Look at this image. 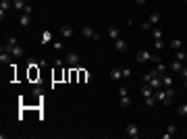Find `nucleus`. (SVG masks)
Here are the masks:
<instances>
[{
  "label": "nucleus",
  "mask_w": 187,
  "mask_h": 139,
  "mask_svg": "<svg viewBox=\"0 0 187 139\" xmlns=\"http://www.w3.org/2000/svg\"><path fill=\"white\" fill-rule=\"evenodd\" d=\"M79 60H81V56L77 54V52H69V54L65 56V63L69 64V67H79Z\"/></svg>",
  "instance_id": "obj_1"
},
{
  "label": "nucleus",
  "mask_w": 187,
  "mask_h": 139,
  "mask_svg": "<svg viewBox=\"0 0 187 139\" xmlns=\"http://www.w3.org/2000/svg\"><path fill=\"white\" fill-rule=\"evenodd\" d=\"M135 60L137 63H152V54L148 50H139L137 54H135Z\"/></svg>",
  "instance_id": "obj_2"
},
{
  "label": "nucleus",
  "mask_w": 187,
  "mask_h": 139,
  "mask_svg": "<svg viewBox=\"0 0 187 139\" xmlns=\"http://www.w3.org/2000/svg\"><path fill=\"white\" fill-rule=\"evenodd\" d=\"M125 131H127V135H129L131 139H137L139 137V129H137V125H135V123H129Z\"/></svg>",
  "instance_id": "obj_3"
},
{
  "label": "nucleus",
  "mask_w": 187,
  "mask_h": 139,
  "mask_svg": "<svg viewBox=\"0 0 187 139\" xmlns=\"http://www.w3.org/2000/svg\"><path fill=\"white\" fill-rule=\"evenodd\" d=\"M148 83L152 85V89H154V91H156V89H162V87H164V85H162V77H152Z\"/></svg>",
  "instance_id": "obj_4"
},
{
  "label": "nucleus",
  "mask_w": 187,
  "mask_h": 139,
  "mask_svg": "<svg viewBox=\"0 0 187 139\" xmlns=\"http://www.w3.org/2000/svg\"><path fill=\"white\" fill-rule=\"evenodd\" d=\"M11 4H13L11 0H2V2H0V19H4V13L11 8Z\"/></svg>",
  "instance_id": "obj_5"
},
{
  "label": "nucleus",
  "mask_w": 187,
  "mask_h": 139,
  "mask_svg": "<svg viewBox=\"0 0 187 139\" xmlns=\"http://www.w3.org/2000/svg\"><path fill=\"white\" fill-rule=\"evenodd\" d=\"M60 35L65 37V40L73 37V27H69V25H62V27H60Z\"/></svg>",
  "instance_id": "obj_6"
},
{
  "label": "nucleus",
  "mask_w": 187,
  "mask_h": 139,
  "mask_svg": "<svg viewBox=\"0 0 187 139\" xmlns=\"http://www.w3.org/2000/svg\"><path fill=\"white\" fill-rule=\"evenodd\" d=\"M154 98H156V102L160 100V102L164 104V102H166V91H164V87H162V89H156V91H154Z\"/></svg>",
  "instance_id": "obj_7"
},
{
  "label": "nucleus",
  "mask_w": 187,
  "mask_h": 139,
  "mask_svg": "<svg viewBox=\"0 0 187 139\" xmlns=\"http://www.w3.org/2000/svg\"><path fill=\"white\" fill-rule=\"evenodd\" d=\"M81 33L85 35V37H91V40H98V33H94V29H91V27H87V25H85V27L81 29Z\"/></svg>",
  "instance_id": "obj_8"
},
{
  "label": "nucleus",
  "mask_w": 187,
  "mask_h": 139,
  "mask_svg": "<svg viewBox=\"0 0 187 139\" xmlns=\"http://www.w3.org/2000/svg\"><path fill=\"white\" fill-rule=\"evenodd\" d=\"M114 48H117L118 52H127V42L118 37V40H114Z\"/></svg>",
  "instance_id": "obj_9"
},
{
  "label": "nucleus",
  "mask_w": 187,
  "mask_h": 139,
  "mask_svg": "<svg viewBox=\"0 0 187 139\" xmlns=\"http://www.w3.org/2000/svg\"><path fill=\"white\" fill-rule=\"evenodd\" d=\"M141 96H144V98L154 96V89H152V85H150V83H144V87H141Z\"/></svg>",
  "instance_id": "obj_10"
},
{
  "label": "nucleus",
  "mask_w": 187,
  "mask_h": 139,
  "mask_svg": "<svg viewBox=\"0 0 187 139\" xmlns=\"http://www.w3.org/2000/svg\"><path fill=\"white\" fill-rule=\"evenodd\" d=\"M11 56H13V54H11L8 50H4V48H2V52H0V63H2V64L11 63Z\"/></svg>",
  "instance_id": "obj_11"
},
{
  "label": "nucleus",
  "mask_w": 187,
  "mask_h": 139,
  "mask_svg": "<svg viewBox=\"0 0 187 139\" xmlns=\"http://www.w3.org/2000/svg\"><path fill=\"white\" fill-rule=\"evenodd\" d=\"M108 37H112V40H118L121 37V31H118V27H108Z\"/></svg>",
  "instance_id": "obj_12"
},
{
  "label": "nucleus",
  "mask_w": 187,
  "mask_h": 139,
  "mask_svg": "<svg viewBox=\"0 0 187 139\" xmlns=\"http://www.w3.org/2000/svg\"><path fill=\"white\" fill-rule=\"evenodd\" d=\"M123 77V69H110V79L112 81H118Z\"/></svg>",
  "instance_id": "obj_13"
},
{
  "label": "nucleus",
  "mask_w": 187,
  "mask_h": 139,
  "mask_svg": "<svg viewBox=\"0 0 187 139\" xmlns=\"http://www.w3.org/2000/svg\"><path fill=\"white\" fill-rule=\"evenodd\" d=\"M175 133H177V127H175V125H168V129H166V133L162 135V137H164V139H171Z\"/></svg>",
  "instance_id": "obj_14"
},
{
  "label": "nucleus",
  "mask_w": 187,
  "mask_h": 139,
  "mask_svg": "<svg viewBox=\"0 0 187 139\" xmlns=\"http://www.w3.org/2000/svg\"><path fill=\"white\" fill-rule=\"evenodd\" d=\"M4 50H7V48H4ZM8 52H11L13 56H23V48H21L19 44H17V46H13V48L8 50Z\"/></svg>",
  "instance_id": "obj_15"
},
{
  "label": "nucleus",
  "mask_w": 187,
  "mask_h": 139,
  "mask_svg": "<svg viewBox=\"0 0 187 139\" xmlns=\"http://www.w3.org/2000/svg\"><path fill=\"white\" fill-rule=\"evenodd\" d=\"M173 77L171 75H162V85H164V87H173Z\"/></svg>",
  "instance_id": "obj_16"
},
{
  "label": "nucleus",
  "mask_w": 187,
  "mask_h": 139,
  "mask_svg": "<svg viewBox=\"0 0 187 139\" xmlns=\"http://www.w3.org/2000/svg\"><path fill=\"white\" fill-rule=\"evenodd\" d=\"M13 7H15V8H19V11H21V8L25 11V7H27V2H25V0H13Z\"/></svg>",
  "instance_id": "obj_17"
},
{
  "label": "nucleus",
  "mask_w": 187,
  "mask_h": 139,
  "mask_svg": "<svg viewBox=\"0 0 187 139\" xmlns=\"http://www.w3.org/2000/svg\"><path fill=\"white\" fill-rule=\"evenodd\" d=\"M29 23H31V17H29V15L25 13V15H23V17H21V27H27Z\"/></svg>",
  "instance_id": "obj_18"
},
{
  "label": "nucleus",
  "mask_w": 187,
  "mask_h": 139,
  "mask_svg": "<svg viewBox=\"0 0 187 139\" xmlns=\"http://www.w3.org/2000/svg\"><path fill=\"white\" fill-rule=\"evenodd\" d=\"M168 46H171L173 50H181V46H183V44H181V40H177V37H175V40H171V44H168Z\"/></svg>",
  "instance_id": "obj_19"
},
{
  "label": "nucleus",
  "mask_w": 187,
  "mask_h": 139,
  "mask_svg": "<svg viewBox=\"0 0 187 139\" xmlns=\"http://www.w3.org/2000/svg\"><path fill=\"white\" fill-rule=\"evenodd\" d=\"M171 69H173L175 73H181V69H183V63H181V60H175V63L171 64Z\"/></svg>",
  "instance_id": "obj_20"
},
{
  "label": "nucleus",
  "mask_w": 187,
  "mask_h": 139,
  "mask_svg": "<svg viewBox=\"0 0 187 139\" xmlns=\"http://www.w3.org/2000/svg\"><path fill=\"white\" fill-rule=\"evenodd\" d=\"M156 73H158L160 77H162V75H164V73H166V64L162 63V60H160V63H158V67H156Z\"/></svg>",
  "instance_id": "obj_21"
},
{
  "label": "nucleus",
  "mask_w": 187,
  "mask_h": 139,
  "mask_svg": "<svg viewBox=\"0 0 187 139\" xmlns=\"http://www.w3.org/2000/svg\"><path fill=\"white\" fill-rule=\"evenodd\" d=\"M129 104H131L129 96H121V108H129Z\"/></svg>",
  "instance_id": "obj_22"
},
{
  "label": "nucleus",
  "mask_w": 187,
  "mask_h": 139,
  "mask_svg": "<svg viewBox=\"0 0 187 139\" xmlns=\"http://www.w3.org/2000/svg\"><path fill=\"white\" fill-rule=\"evenodd\" d=\"M162 33H164V31H162V29H158V27H154V29H152L154 40H162Z\"/></svg>",
  "instance_id": "obj_23"
},
{
  "label": "nucleus",
  "mask_w": 187,
  "mask_h": 139,
  "mask_svg": "<svg viewBox=\"0 0 187 139\" xmlns=\"http://www.w3.org/2000/svg\"><path fill=\"white\" fill-rule=\"evenodd\" d=\"M148 21L152 23V25H156V23L160 21V15H158V13H152V15H150V17H148Z\"/></svg>",
  "instance_id": "obj_24"
},
{
  "label": "nucleus",
  "mask_w": 187,
  "mask_h": 139,
  "mask_svg": "<svg viewBox=\"0 0 187 139\" xmlns=\"http://www.w3.org/2000/svg\"><path fill=\"white\" fill-rule=\"evenodd\" d=\"M13 46H17V37H8V42H7V46H4V48L11 50Z\"/></svg>",
  "instance_id": "obj_25"
},
{
  "label": "nucleus",
  "mask_w": 187,
  "mask_h": 139,
  "mask_svg": "<svg viewBox=\"0 0 187 139\" xmlns=\"http://www.w3.org/2000/svg\"><path fill=\"white\" fill-rule=\"evenodd\" d=\"M79 77H81V81H87V83H90V79H91V75H90V73H85V71H81Z\"/></svg>",
  "instance_id": "obj_26"
},
{
  "label": "nucleus",
  "mask_w": 187,
  "mask_h": 139,
  "mask_svg": "<svg viewBox=\"0 0 187 139\" xmlns=\"http://www.w3.org/2000/svg\"><path fill=\"white\" fill-rule=\"evenodd\" d=\"M154 104H156V98H154V96H150V98H145V106H150V108H152Z\"/></svg>",
  "instance_id": "obj_27"
},
{
  "label": "nucleus",
  "mask_w": 187,
  "mask_h": 139,
  "mask_svg": "<svg viewBox=\"0 0 187 139\" xmlns=\"http://www.w3.org/2000/svg\"><path fill=\"white\" fill-rule=\"evenodd\" d=\"M175 52H177V60L183 63V60H185V52H183V50H175Z\"/></svg>",
  "instance_id": "obj_28"
},
{
  "label": "nucleus",
  "mask_w": 187,
  "mask_h": 139,
  "mask_svg": "<svg viewBox=\"0 0 187 139\" xmlns=\"http://www.w3.org/2000/svg\"><path fill=\"white\" fill-rule=\"evenodd\" d=\"M179 114H181V116H187V104H181L179 106Z\"/></svg>",
  "instance_id": "obj_29"
},
{
  "label": "nucleus",
  "mask_w": 187,
  "mask_h": 139,
  "mask_svg": "<svg viewBox=\"0 0 187 139\" xmlns=\"http://www.w3.org/2000/svg\"><path fill=\"white\" fill-rule=\"evenodd\" d=\"M141 27H144L145 31H152V23H150V21H144V23H141Z\"/></svg>",
  "instance_id": "obj_30"
},
{
  "label": "nucleus",
  "mask_w": 187,
  "mask_h": 139,
  "mask_svg": "<svg viewBox=\"0 0 187 139\" xmlns=\"http://www.w3.org/2000/svg\"><path fill=\"white\" fill-rule=\"evenodd\" d=\"M50 37H52V35H50V31H44V35H42V42H50Z\"/></svg>",
  "instance_id": "obj_31"
},
{
  "label": "nucleus",
  "mask_w": 187,
  "mask_h": 139,
  "mask_svg": "<svg viewBox=\"0 0 187 139\" xmlns=\"http://www.w3.org/2000/svg\"><path fill=\"white\" fill-rule=\"evenodd\" d=\"M154 46H156L158 50H162V48H164V42H162V40H156V42H154Z\"/></svg>",
  "instance_id": "obj_32"
},
{
  "label": "nucleus",
  "mask_w": 187,
  "mask_h": 139,
  "mask_svg": "<svg viewBox=\"0 0 187 139\" xmlns=\"http://www.w3.org/2000/svg\"><path fill=\"white\" fill-rule=\"evenodd\" d=\"M123 77H125V79H129V77H131V71H129V69H123Z\"/></svg>",
  "instance_id": "obj_33"
},
{
  "label": "nucleus",
  "mask_w": 187,
  "mask_h": 139,
  "mask_svg": "<svg viewBox=\"0 0 187 139\" xmlns=\"http://www.w3.org/2000/svg\"><path fill=\"white\" fill-rule=\"evenodd\" d=\"M118 96H127V87H121L118 89Z\"/></svg>",
  "instance_id": "obj_34"
},
{
  "label": "nucleus",
  "mask_w": 187,
  "mask_h": 139,
  "mask_svg": "<svg viewBox=\"0 0 187 139\" xmlns=\"http://www.w3.org/2000/svg\"><path fill=\"white\" fill-rule=\"evenodd\" d=\"M54 50H62V42H54Z\"/></svg>",
  "instance_id": "obj_35"
},
{
  "label": "nucleus",
  "mask_w": 187,
  "mask_h": 139,
  "mask_svg": "<svg viewBox=\"0 0 187 139\" xmlns=\"http://www.w3.org/2000/svg\"><path fill=\"white\" fill-rule=\"evenodd\" d=\"M152 63H156V64H158V63H160V56H156V54H152Z\"/></svg>",
  "instance_id": "obj_36"
},
{
  "label": "nucleus",
  "mask_w": 187,
  "mask_h": 139,
  "mask_svg": "<svg viewBox=\"0 0 187 139\" xmlns=\"http://www.w3.org/2000/svg\"><path fill=\"white\" fill-rule=\"evenodd\" d=\"M181 75H183V79H187V67H183V69H181Z\"/></svg>",
  "instance_id": "obj_37"
},
{
  "label": "nucleus",
  "mask_w": 187,
  "mask_h": 139,
  "mask_svg": "<svg viewBox=\"0 0 187 139\" xmlns=\"http://www.w3.org/2000/svg\"><path fill=\"white\" fill-rule=\"evenodd\" d=\"M135 2H137V4H145V0H135Z\"/></svg>",
  "instance_id": "obj_38"
},
{
  "label": "nucleus",
  "mask_w": 187,
  "mask_h": 139,
  "mask_svg": "<svg viewBox=\"0 0 187 139\" xmlns=\"http://www.w3.org/2000/svg\"><path fill=\"white\" fill-rule=\"evenodd\" d=\"M185 87H187V79H185Z\"/></svg>",
  "instance_id": "obj_39"
},
{
  "label": "nucleus",
  "mask_w": 187,
  "mask_h": 139,
  "mask_svg": "<svg viewBox=\"0 0 187 139\" xmlns=\"http://www.w3.org/2000/svg\"><path fill=\"white\" fill-rule=\"evenodd\" d=\"M185 60H187V52H185Z\"/></svg>",
  "instance_id": "obj_40"
},
{
  "label": "nucleus",
  "mask_w": 187,
  "mask_h": 139,
  "mask_svg": "<svg viewBox=\"0 0 187 139\" xmlns=\"http://www.w3.org/2000/svg\"><path fill=\"white\" fill-rule=\"evenodd\" d=\"M25 2H29V0H25Z\"/></svg>",
  "instance_id": "obj_41"
},
{
  "label": "nucleus",
  "mask_w": 187,
  "mask_h": 139,
  "mask_svg": "<svg viewBox=\"0 0 187 139\" xmlns=\"http://www.w3.org/2000/svg\"><path fill=\"white\" fill-rule=\"evenodd\" d=\"M185 4H187V0H185Z\"/></svg>",
  "instance_id": "obj_42"
}]
</instances>
